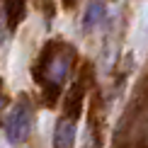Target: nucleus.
Here are the masks:
<instances>
[{"label": "nucleus", "instance_id": "1", "mask_svg": "<svg viewBox=\"0 0 148 148\" xmlns=\"http://www.w3.org/2000/svg\"><path fill=\"white\" fill-rule=\"evenodd\" d=\"M71 61H73V51L58 44H49L41 53V61L36 66V80H41L44 88L49 90V97H46L49 104L56 100L61 85H63V80L71 71Z\"/></svg>", "mask_w": 148, "mask_h": 148}, {"label": "nucleus", "instance_id": "2", "mask_svg": "<svg viewBox=\"0 0 148 148\" xmlns=\"http://www.w3.org/2000/svg\"><path fill=\"white\" fill-rule=\"evenodd\" d=\"M5 129H8L10 143H22V141L29 136V129H32V109H29V102L20 100L12 107Z\"/></svg>", "mask_w": 148, "mask_h": 148}, {"label": "nucleus", "instance_id": "3", "mask_svg": "<svg viewBox=\"0 0 148 148\" xmlns=\"http://www.w3.org/2000/svg\"><path fill=\"white\" fill-rule=\"evenodd\" d=\"M73 141H75V124L71 119H61L56 124V134H53V146L56 148H73Z\"/></svg>", "mask_w": 148, "mask_h": 148}, {"label": "nucleus", "instance_id": "4", "mask_svg": "<svg viewBox=\"0 0 148 148\" xmlns=\"http://www.w3.org/2000/svg\"><path fill=\"white\" fill-rule=\"evenodd\" d=\"M83 83H73V88L71 92L66 95V119H71V121H75L78 119V114H80V107H83Z\"/></svg>", "mask_w": 148, "mask_h": 148}, {"label": "nucleus", "instance_id": "5", "mask_svg": "<svg viewBox=\"0 0 148 148\" xmlns=\"http://www.w3.org/2000/svg\"><path fill=\"white\" fill-rule=\"evenodd\" d=\"M24 0H5V24L8 29H17V24L24 20Z\"/></svg>", "mask_w": 148, "mask_h": 148}, {"label": "nucleus", "instance_id": "6", "mask_svg": "<svg viewBox=\"0 0 148 148\" xmlns=\"http://www.w3.org/2000/svg\"><path fill=\"white\" fill-rule=\"evenodd\" d=\"M104 17V5L102 3H90V8H88V17H85V27H92V24H97Z\"/></svg>", "mask_w": 148, "mask_h": 148}, {"label": "nucleus", "instance_id": "7", "mask_svg": "<svg viewBox=\"0 0 148 148\" xmlns=\"http://www.w3.org/2000/svg\"><path fill=\"white\" fill-rule=\"evenodd\" d=\"M63 5H66V8H73V5H75V0H63Z\"/></svg>", "mask_w": 148, "mask_h": 148}, {"label": "nucleus", "instance_id": "8", "mask_svg": "<svg viewBox=\"0 0 148 148\" xmlns=\"http://www.w3.org/2000/svg\"><path fill=\"white\" fill-rule=\"evenodd\" d=\"M0 88H3V80H0Z\"/></svg>", "mask_w": 148, "mask_h": 148}]
</instances>
